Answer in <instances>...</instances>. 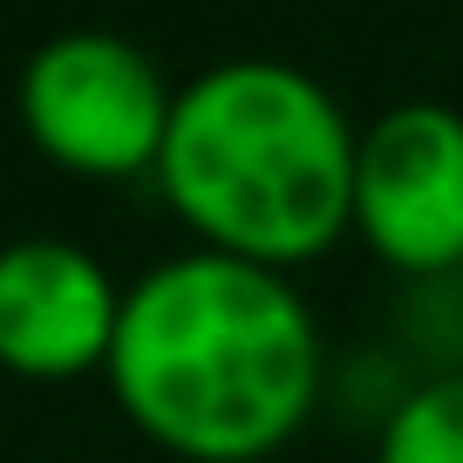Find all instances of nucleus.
<instances>
[{"label": "nucleus", "mask_w": 463, "mask_h": 463, "mask_svg": "<svg viewBox=\"0 0 463 463\" xmlns=\"http://www.w3.org/2000/svg\"><path fill=\"white\" fill-rule=\"evenodd\" d=\"M109 389L171 457L260 463L314 409L320 334L273 266L184 252L123 293Z\"/></svg>", "instance_id": "f257e3e1"}, {"label": "nucleus", "mask_w": 463, "mask_h": 463, "mask_svg": "<svg viewBox=\"0 0 463 463\" xmlns=\"http://www.w3.org/2000/svg\"><path fill=\"white\" fill-rule=\"evenodd\" d=\"M354 150L341 102L287 61H225L171 102L157 184L212 252L287 266L354 225Z\"/></svg>", "instance_id": "f03ea898"}, {"label": "nucleus", "mask_w": 463, "mask_h": 463, "mask_svg": "<svg viewBox=\"0 0 463 463\" xmlns=\"http://www.w3.org/2000/svg\"><path fill=\"white\" fill-rule=\"evenodd\" d=\"M171 102L177 96L164 89L157 61L102 28L55 34L21 69V123L34 150L75 177L157 171Z\"/></svg>", "instance_id": "7ed1b4c3"}, {"label": "nucleus", "mask_w": 463, "mask_h": 463, "mask_svg": "<svg viewBox=\"0 0 463 463\" xmlns=\"http://www.w3.org/2000/svg\"><path fill=\"white\" fill-rule=\"evenodd\" d=\"M354 225L402 273L463 266V116L395 102L354 150Z\"/></svg>", "instance_id": "20e7f679"}, {"label": "nucleus", "mask_w": 463, "mask_h": 463, "mask_svg": "<svg viewBox=\"0 0 463 463\" xmlns=\"http://www.w3.org/2000/svg\"><path fill=\"white\" fill-rule=\"evenodd\" d=\"M123 293L96 252L69 239H14L0 246V368L28 382H69L109 368Z\"/></svg>", "instance_id": "39448f33"}, {"label": "nucleus", "mask_w": 463, "mask_h": 463, "mask_svg": "<svg viewBox=\"0 0 463 463\" xmlns=\"http://www.w3.org/2000/svg\"><path fill=\"white\" fill-rule=\"evenodd\" d=\"M375 463H463V375L409 395L382 430Z\"/></svg>", "instance_id": "423d86ee"}]
</instances>
